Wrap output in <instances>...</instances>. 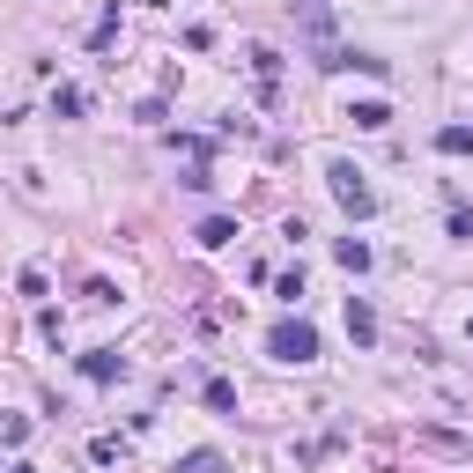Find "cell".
Instances as JSON below:
<instances>
[{"instance_id":"6da1fadb","label":"cell","mask_w":473,"mask_h":473,"mask_svg":"<svg viewBox=\"0 0 473 473\" xmlns=\"http://www.w3.org/2000/svg\"><path fill=\"white\" fill-rule=\"evenodd\" d=\"M326 177H333V200H340L347 215H370V207H377V193L363 186V170H355V163H333Z\"/></svg>"},{"instance_id":"7a4b0ae2","label":"cell","mask_w":473,"mask_h":473,"mask_svg":"<svg viewBox=\"0 0 473 473\" xmlns=\"http://www.w3.org/2000/svg\"><path fill=\"white\" fill-rule=\"evenodd\" d=\"M267 347H274V363H311V355H318V333H311V326H274Z\"/></svg>"},{"instance_id":"3957f363","label":"cell","mask_w":473,"mask_h":473,"mask_svg":"<svg viewBox=\"0 0 473 473\" xmlns=\"http://www.w3.org/2000/svg\"><path fill=\"white\" fill-rule=\"evenodd\" d=\"M347 333H355V347H370V340H377V318H370V304H347Z\"/></svg>"},{"instance_id":"277c9868","label":"cell","mask_w":473,"mask_h":473,"mask_svg":"<svg viewBox=\"0 0 473 473\" xmlns=\"http://www.w3.org/2000/svg\"><path fill=\"white\" fill-rule=\"evenodd\" d=\"M193 236H200V245L215 252V245H229V236H236V222H229V215H207V222H200Z\"/></svg>"},{"instance_id":"5b68a950","label":"cell","mask_w":473,"mask_h":473,"mask_svg":"<svg viewBox=\"0 0 473 473\" xmlns=\"http://www.w3.org/2000/svg\"><path fill=\"white\" fill-rule=\"evenodd\" d=\"M177 473H229V458H222V451H186V458H177Z\"/></svg>"},{"instance_id":"8992f818","label":"cell","mask_w":473,"mask_h":473,"mask_svg":"<svg viewBox=\"0 0 473 473\" xmlns=\"http://www.w3.org/2000/svg\"><path fill=\"white\" fill-rule=\"evenodd\" d=\"M437 148H444V156H466V148H473V126H444Z\"/></svg>"},{"instance_id":"52a82bcc","label":"cell","mask_w":473,"mask_h":473,"mask_svg":"<svg viewBox=\"0 0 473 473\" xmlns=\"http://www.w3.org/2000/svg\"><path fill=\"white\" fill-rule=\"evenodd\" d=\"M207 407H215V414H229V407H236V392H229V377H207Z\"/></svg>"},{"instance_id":"ba28073f","label":"cell","mask_w":473,"mask_h":473,"mask_svg":"<svg viewBox=\"0 0 473 473\" xmlns=\"http://www.w3.org/2000/svg\"><path fill=\"white\" fill-rule=\"evenodd\" d=\"M347 118H355V126H385V118H392V111H385V104H377V96H370V104H355V111H347Z\"/></svg>"},{"instance_id":"9c48e42d","label":"cell","mask_w":473,"mask_h":473,"mask_svg":"<svg viewBox=\"0 0 473 473\" xmlns=\"http://www.w3.org/2000/svg\"><path fill=\"white\" fill-rule=\"evenodd\" d=\"M340 267H355V274L370 267V245H363V236H347V245H340Z\"/></svg>"},{"instance_id":"30bf717a","label":"cell","mask_w":473,"mask_h":473,"mask_svg":"<svg viewBox=\"0 0 473 473\" xmlns=\"http://www.w3.org/2000/svg\"><path fill=\"white\" fill-rule=\"evenodd\" d=\"M148 8H156V0H148Z\"/></svg>"}]
</instances>
